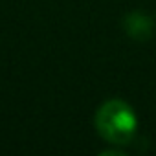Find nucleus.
I'll list each match as a JSON object with an SVG mask.
<instances>
[{
	"label": "nucleus",
	"instance_id": "1",
	"mask_svg": "<svg viewBox=\"0 0 156 156\" xmlns=\"http://www.w3.org/2000/svg\"><path fill=\"white\" fill-rule=\"evenodd\" d=\"M136 127L138 119L132 107L121 99H108L96 112V130L108 143H129Z\"/></svg>",
	"mask_w": 156,
	"mask_h": 156
},
{
	"label": "nucleus",
	"instance_id": "2",
	"mask_svg": "<svg viewBox=\"0 0 156 156\" xmlns=\"http://www.w3.org/2000/svg\"><path fill=\"white\" fill-rule=\"evenodd\" d=\"M125 31L134 41H147L152 33V20L140 11H132L125 19Z\"/></svg>",
	"mask_w": 156,
	"mask_h": 156
}]
</instances>
